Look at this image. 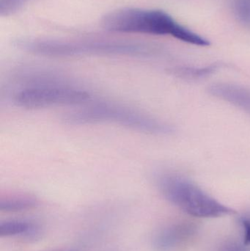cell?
Wrapping results in <instances>:
<instances>
[{
  "label": "cell",
  "mask_w": 250,
  "mask_h": 251,
  "mask_svg": "<svg viewBox=\"0 0 250 251\" xmlns=\"http://www.w3.org/2000/svg\"><path fill=\"white\" fill-rule=\"evenodd\" d=\"M91 100L89 92L69 84L25 87L13 96V102L17 107L28 110L82 105L88 104Z\"/></svg>",
  "instance_id": "obj_5"
},
{
  "label": "cell",
  "mask_w": 250,
  "mask_h": 251,
  "mask_svg": "<svg viewBox=\"0 0 250 251\" xmlns=\"http://www.w3.org/2000/svg\"><path fill=\"white\" fill-rule=\"evenodd\" d=\"M233 10L238 22L250 27V0H233Z\"/></svg>",
  "instance_id": "obj_11"
},
{
  "label": "cell",
  "mask_w": 250,
  "mask_h": 251,
  "mask_svg": "<svg viewBox=\"0 0 250 251\" xmlns=\"http://www.w3.org/2000/svg\"><path fill=\"white\" fill-rule=\"evenodd\" d=\"M240 223L244 230V243L250 246V213L241 217Z\"/></svg>",
  "instance_id": "obj_14"
},
{
  "label": "cell",
  "mask_w": 250,
  "mask_h": 251,
  "mask_svg": "<svg viewBox=\"0 0 250 251\" xmlns=\"http://www.w3.org/2000/svg\"><path fill=\"white\" fill-rule=\"evenodd\" d=\"M28 0H0L1 16H10L22 8Z\"/></svg>",
  "instance_id": "obj_12"
},
{
  "label": "cell",
  "mask_w": 250,
  "mask_h": 251,
  "mask_svg": "<svg viewBox=\"0 0 250 251\" xmlns=\"http://www.w3.org/2000/svg\"><path fill=\"white\" fill-rule=\"evenodd\" d=\"M179 25L162 10L139 8L119 9L107 13L101 20L103 27L111 32L172 36Z\"/></svg>",
  "instance_id": "obj_4"
},
{
  "label": "cell",
  "mask_w": 250,
  "mask_h": 251,
  "mask_svg": "<svg viewBox=\"0 0 250 251\" xmlns=\"http://www.w3.org/2000/svg\"><path fill=\"white\" fill-rule=\"evenodd\" d=\"M39 234V227L30 221H8L1 223V237H22L33 238Z\"/></svg>",
  "instance_id": "obj_8"
},
{
  "label": "cell",
  "mask_w": 250,
  "mask_h": 251,
  "mask_svg": "<svg viewBox=\"0 0 250 251\" xmlns=\"http://www.w3.org/2000/svg\"><path fill=\"white\" fill-rule=\"evenodd\" d=\"M221 64L215 63L204 68L179 67L173 69L174 75L179 77L188 79H198L205 78L217 72Z\"/></svg>",
  "instance_id": "obj_10"
},
{
  "label": "cell",
  "mask_w": 250,
  "mask_h": 251,
  "mask_svg": "<svg viewBox=\"0 0 250 251\" xmlns=\"http://www.w3.org/2000/svg\"><path fill=\"white\" fill-rule=\"evenodd\" d=\"M16 48L38 55L63 57L75 56H152L154 49L142 43L120 41H68L60 40L22 38L13 43Z\"/></svg>",
  "instance_id": "obj_1"
},
{
  "label": "cell",
  "mask_w": 250,
  "mask_h": 251,
  "mask_svg": "<svg viewBox=\"0 0 250 251\" xmlns=\"http://www.w3.org/2000/svg\"><path fill=\"white\" fill-rule=\"evenodd\" d=\"M218 251H250V246H247L244 243L227 241L220 246Z\"/></svg>",
  "instance_id": "obj_13"
},
{
  "label": "cell",
  "mask_w": 250,
  "mask_h": 251,
  "mask_svg": "<svg viewBox=\"0 0 250 251\" xmlns=\"http://www.w3.org/2000/svg\"><path fill=\"white\" fill-rule=\"evenodd\" d=\"M196 232L195 226L181 223L159 230L153 239V246L157 251H173L189 243Z\"/></svg>",
  "instance_id": "obj_6"
},
{
  "label": "cell",
  "mask_w": 250,
  "mask_h": 251,
  "mask_svg": "<svg viewBox=\"0 0 250 251\" xmlns=\"http://www.w3.org/2000/svg\"><path fill=\"white\" fill-rule=\"evenodd\" d=\"M208 91L214 97L227 101L250 114V88L220 83L210 87Z\"/></svg>",
  "instance_id": "obj_7"
},
{
  "label": "cell",
  "mask_w": 250,
  "mask_h": 251,
  "mask_svg": "<svg viewBox=\"0 0 250 251\" xmlns=\"http://www.w3.org/2000/svg\"><path fill=\"white\" fill-rule=\"evenodd\" d=\"M157 185L167 200L192 216L219 218L236 213V211L211 197L195 183L181 176L161 174L157 178Z\"/></svg>",
  "instance_id": "obj_3"
},
{
  "label": "cell",
  "mask_w": 250,
  "mask_h": 251,
  "mask_svg": "<svg viewBox=\"0 0 250 251\" xmlns=\"http://www.w3.org/2000/svg\"><path fill=\"white\" fill-rule=\"evenodd\" d=\"M37 200L28 195H16L1 199L0 210L2 212H21L36 206Z\"/></svg>",
  "instance_id": "obj_9"
},
{
  "label": "cell",
  "mask_w": 250,
  "mask_h": 251,
  "mask_svg": "<svg viewBox=\"0 0 250 251\" xmlns=\"http://www.w3.org/2000/svg\"><path fill=\"white\" fill-rule=\"evenodd\" d=\"M68 125H117L145 134L166 135L171 134L170 125L139 110L113 103L89 104L79 110L66 113L62 118Z\"/></svg>",
  "instance_id": "obj_2"
}]
</instances>
